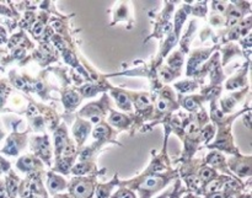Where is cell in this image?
<instances>
[{
	"instance_id": "cell-1",
	"label": "cell",
	"mask_w": 252,
	"mask_h": 198,
	"mask_svg": "<svg viewBox=\"0 0 252 198\" xmlns=\"http://www.w3.org/2000/svg\"><path fill=\"white\" fill-rule=\"evenodd\" d=\"M65 143V137H64L63 132L62 131H59L58 133L56 134V145L58 149H61L62 147H63V144Z\"/></svg>"
},
{
	"instance_id": "cell-2",
	"label": "cell",
	"mask_w": 252,
	"mask_h": 198,
	"mask_svg": "<svg viewBox=\"0 0 252 198\" xmlns=\"http://www.w3.org/2000/svg\"><path fill=\"white\" fill-rule=\"evenodd\" d=\"M64 101H65L68 105H74V103H76V101H78V96L74 93H68L65 95V98H64Z\"/></svg>"
},
{
	"instance_id": "cell-3",
	"label": "cell",
	"mask_w": 252,
	"mask_h": 198,
	"mask_svg": "<svg viewBox=\"0 0 252 198\" xmlns=\"http://www.w3.org/2000/svg\"><path fill=\"white\" fill-rule=\"evenodd\" d=\"M42 32H43V26H42V24H39V22H36V24L33 25V27H32V33L36 37H38L41 36Z\"/></svg>"
},
{
	"instance_id": "cell-4",
	"label": "cell",
	"mask_w": 252,
	"mask_h": 198,
	"mask_svg": "<svg viewBox=\"0 0 252 198\" xmlns=\"http://www.w3.org/2000/svg\"><path fill=\"white\" fill-rule=\"evenodd\" d=\"M208 162L213 165H218L223 162V158H221L219 154H212L211 157L208 158Z\"/></svg>"
},
{
	"instance_id": "cell-5",
	"label": "cell",
	"mask_w": 252,
	"mask_h": 198,
	"mask_svg": "<svg viewBox=\"0 0 252 198\" xmlns=\"http://www.w3.org/2000/svg\"><path fill=\"white\" fill-rule=\"evenodd\" d=\"M106 134V128L105 127H98L96 128L95 131H94V137L96 138V139H100V138L105 137Z\"/></svg>"
},
{
	"instance_id": "cell-6",
	"label": "cell",
	"mask_w": 252,
	"mask_h": 198,
	"mask_svg": "<svg viewBox=\"0 0 252 198\" xmlns=\"http://www.w3.org/2000/svg\"><path fill=\"white\" fill-rule=\"evenodd\" d=\"M85 130H86V128L84 127V126H79V127L76 128V130H74V131H75V132H74V133H75V135L79 138V139H83V138L86 135Z\"/></svg>"
},
{
	"instance_id": "cell-7",
	"label": "cell",
	"mask_w": 252,
	"mask_h": 198,
	"mask_svg": "<svg viewBox=\"0 0 252 198\" xmlns=\"http://www.w3.org/2000/svg\"><path fill=\"white\" fill-rule=\"evenodd\" d=\"M85 185L83 184H79L76 185L75 189H74V192H75V195H78V196H83V195H85Z\"/></svg>"
},
{
	"instance_id": "cell-8",
	"label": "cell",
	"mask_w": 252,
	"mask_h": 198,
	"mask_svg": "<svg viewBox=\"0 0 252 198\" xmlns=\"http://www.w3.org/2000/svg\"><path fill=\"white\" fill-rule=\"evenodd\" d=\"M186 132L189 133V134H193V135H196L197 133H198V127H197L196 125H193V123H191V125H189L187 126V128H186Z\"/></svg>"
},
{
	"instance_id": "cell-9",
	"label": "cell",
	"mask_w": 252,
	"mask_h": 198,
	"mask_svg": "<svg viewBox=\"0 0 252 198\" xmlns=\"http://www.w3.org/2000/svg\"><path fill=\"white\" fill-rule=\"evenodd\" d=\"M149 105V99H148V96H140L139 100H138V106L139 107H147V106Z\"/></svg>"
},
{
	"instance_id": "cell-10",
	"label": "cell",
	"mask_w": 252,
	"mask_h": 198,
	"mask_svg": "<svg viewBox=\"0 0 252 198\" xmlns=\"http://www.w3.org/2000/svg\"><path fill=\"white\" fill-rule=\"evenodd\" d=\"M41 152H42V154L44 155V157H47V158L49 157V148H48V142H47V139L44 140L43 143H42Z\"/></svg>"
},
{
	"instance_id": "cell-11",
	"label": "cell",
	"mask_w": 252,
	"mask_h": 198,
	"mask_svg": "<svg viewBox=\"0 0 252 198\" xmlns=\"http://www.w3.org/2000/svg\"><path fill=\"white\" fill-rule=\"evenodd\" d=\"M7 189H9L10 194H11V195L16 194L17 187H16V184H15L14 180H9V182H7Z\"/></svg>"
},
{
	"instance_id": "cell-12",
	"label": "cell",
	"mask_w": 252,
	"mask_h": 198,
	"mask_svg": "<svg viewBox=\"0 0 252 198\" xmlns=\"http://www.w3.org/2000/svg\"><path fill=\"white\" fill-rule=\"evenodd\" d=\"M85 170H86L85 165H84V164H79V165H76L75 167H74L73 172H74V174L80 175V174H84V172H85Z\"/></svg>"
},
{
	"instance_id": "cell-13",
	"label": "cell",
	"mask_w": 252,
	"mask_h": 198,
	"mask_svg": "<svg viewBox=\"0 0 252 198\" xmlns=\"http://www.w3.org/2000/svg\"><path fill=\"white\" fill-rule=\"evenodd\" d=\"M213 135V128L212 127H207L206 130L203 131V139L204 140H208L209 138Z\"/></svg>"
},
{
	"instance_id": "cell-14",
	"label": "cell",
	"mask_w": 252,
	"mask_h": 198,
	"mask_svg": "<svg viewBox=\"0 0 252 198\" xmlns=\"http://www.w3.org/2000/svg\"><path fill=\"white\" fill-rule=\"evenodd\" d=\"M157 184H158V180L154 179V177H152V179H148L147 181L144 182V187L150 189V187H154Z\"/></svg>"
},
{
	"instance_id": "cell-15",
	"label": "cell",
	"mask_w": 252,
	"mask_h": 198,
	"mask_svg": "<svg viewBox=\"0 0 252 198\" xmlns=\"http://www.w3.org/2000/svg\"><path fill=\"white\" fill-rule=\"evenodd\" d=\"M74 152H75V149H74L73 145L69 144L64 148V155H65V157H70V155L74 154Z\"/></svg>"
},
{
	"instance_id": "cell-16",
	"label": "cell",
	"mask_w": 252,
	"mask_h": 198,
	"mask_svg": "<svg viewBox=\"0 0 252 198\" xmlns=\"http://www.w3.org/2000/svg\"><path fill=\"white\" fill-rule=\"evenodd\" d=\"M181 63H182V61L179 56H176V57H174L172 59H170V64H171V66H181Z\"/></svg>"
},
{
	"instance_id": "cell-17",
	"label": "cell",
	"mask_w": 252,
	"mask_h": 198,
	"mask_svg": "<svg viewBox=\"0 0 252 198\" xmlns=\"http://www.w3.org/2000/svg\"><path fill=\"white\" fill-rule=\"evenodd\" d=\"M219 186H220V182H218V181H214V182H212V184H209V186H208V191H211V192H214V191H217V190L219 189Z\"/></svg>"
},
{
	"instance_id": "cell-18",
	"label": "cell",
	"mask_w": 252,
	"mask_h": 198,
	"mask_svg": "<svg viewBox=\"0 0 252 198\" xmlns=\"http://www.w3.org/2000/svg\"><path fill=\"white\" fill-rule=\"evenodd\" d=\"M95 91H96L95 88H94V86H91V85L84 88V94H85V95H88V96L94 95V94H95Z\"/></svg>"
},
{
	"instance_id": "cell-19",
	"label": "cell",
	"mask_w": 252,
	"mask_h": 198,
	"mask_svg": "<svg viewBox=\"0 0 252 198\" xmlns=\"http://www.w3.org/2000/svg\"><path fill=\"white\" fill-rule=\"evenodd\" d=\"M212 175H213V171H212V170H209V169H204L203 171H202V177H203L204 180L211 179Z\"/></svg>"
},
{
	"instance_id": "cell-20",
	"label": "cell",
	"mask_w": 252,
	"mask_h": 198,
	"mask_svg": "<svg viewBox=\"0 0 252 198\" xmlns=\"http://www.w3.org/2000/svg\"><path fill=\"white\" fill-rule=\"evenodd\" d=\"M111 120H112L113 123H122L125 118H123L121 115H117V113H116V115L112 116V118H111Z\"/></svg>"
},
{
	"instance_id": "cell-21",
	"label": "cell",
	"mask_w": 252,
	"mask_h": 198,
	"mask_svg": "<svg viewBox=\"0 0 252 198\" xmlns=\"http://www.w3.org/2000/svg\"><path fill=\"white\" fill-rule=\"evenodd\" d=\"M158 107H159L160 111H164L167 108V101L166 100H160L159 103H158Z\"/></svg>"
},
{
	"instance_id": "cell-22",
	"label": "cell",
	"mask_w": 252,
	"mask_h": 198,
	"mask_svg": "<svg viewBox=\"0 0 252 198\" xmlns=\"http://www.w3.org/2000/svg\"><path fill=\"white\" fill-rule=\"evenodd\" d=\"M118 101H120V102L122 103V105H127V103H128L127 96L123 95V94H121V95H118Z\"/></svg>"
},
{
	"instance_id": "cell-23",
	"label": "cell",
	"mask_w": 252,
	"mask_h": 198,
	"mask_svg": "<svg viewBox=\"0 0 252 198\" xmlns=\"http://www.w3.org/2000/svg\"><path fill=\"white\" fill-rule=\"evenodd\" d=\"M185 105H186V107H187V108H189V110H193L194 106H196V105H194L193 101L191 100V99H187L186 102H185Z\"/></svg>"
},
{
	"instance_id": "cell-24",
	"label": "cell",
	"mask_w": 252,
	"mask_h": 198,
	"mask_svg": "<svg viewBox=\"0 0 252 198\" xmlns=\"http://www.w3.org/2000/svg\"><path fill=\"white\" fill-rule=\"evenodd\" d=\"M160 75H161V78L164 79V80H170V79H171V74L166 70L161 71V73H160Z\"/></svg>"
},
{
	"instance_id": "cell-25",
	"label": "cell",
	"mask_w": 252,
	"mask_h": 198,
	"mask_svg": "<svg viewBox=\"0 0 252 198\" xmlns=\"http://www.w3.org/2000/svg\"><path fill=\"white\" fill-rule=\"evenodd\" d=\"M54 44H56V46L58 47L59 49H63V48H64V44H63V42L61 41V39H58V38H54Z\"/></svg>"
},
{
	"instance_id": "cell-26",
	"label": "cell",
	"mask_w": 252,
	"mask_h": 198,
	"mask_svg": "<svg viewBox=\"0 0 252 198\" xmlns=\"http://www.w3.org/2000/svg\"><path fill=\"white\" fill-rule=\"evenodd\" d=\"M37 113V110H36V107H34L33 105H31L30 106V108H29V116H34Z\"/></svg>"
},
{
	"instance_id": "cell-27",
	"label": "cell",
	"mask_w": 252,
	"mask_h": 198,
	"mask_svg": "<svg viewBox=\"0 0 252 198\" xmlns=\"http://www.w3.org/2000/svg\"><path fill=\"white\" fill-rule=\"evenodd\" d=\"M90 154H91V152H90V150H85V152H84L83 154H81L80 159H81V160H84V159L86 160V159H88L89 157H90Z\"/></svg>"
},
{
	"instance_id": "cell-28",
	"label": "cell",
	"mask_w": 252,
	"mask_h": 198,
	"mask_svg": "<svg viewBox=\"0 0 252 198\" xmlns=\"http://www.w3.org/2000/svg\"><path fill=\"white\" fill-rule=\"evenodd\" d=\"M233 105H234V101L231 100V99H228V100L224 102V106H225V108H230Z\"/></svg>"
},
{
	"instance_id": "cell-29",
	"label": "cell",
	"mask_w": 252,
	"mask_h": 198,
	"mask_svg": "<svg viewBox=\"0 0 252 198\" xmlns=\"http://www.w3.org/2000/svg\"><path fill=\"white\" fill-rule=\"evenodd\" d=\"M51 187H52V189H53V190L59 189V182L56 181V180H52V181H51Z\"/></svg>"
},
{
	"instance_id": "cell-30",
	"label": "cell",
	"mask_w": 252,
	"mask_h": 198,
	"mask_svg": "<svg viewBox=\"0 0 252 198\" xmlns=\"http://www.w3.org/2000/svg\"><path fill=\"white\" fill-rule=\"evenodd\" d=\"M61 167L63 170H68L69 169V162H65V160H63L61 164Z\"/></svg>"
},
{
	"instance_id": "cell-31",
	"label": "cell",
	"mask_w": 252,
	"mask_h": 198,
	"mask_svg": "<svg viewBox=\"0 0 252 198\" xmlns=\"http://www.w3.org/2000/svg\"><path fill=\"white\" fill-rule=\"evenodd\" d=\"M22 54H24V49L22 48H17L16 51H15V56L16 57H22Z\"/></svg>"
},
{
	"instance_id": "cell-32",
	"label": "cell",
	"mask_w": 252,
	"mask_h": 198,
	"mask_svg": "<svg viewBox=\"0 0 252 198\" xmlns=\"http://www.w3.org/2000/svg\"><path fill=\"white\" fill-rule=\"evenodd\" d=\"M214 115H216L217 117H218V118H221V117H223V112H221V111H219V110H216V111H214Z\"/></svg>"
},
{
	"instance_id": "cell-33",
	"label": "cell",
	"mask_w": 252,
	"mask_h": 198,
	"mask_svg": "<svg viewBox=\"0 0 252 198\" xmlns=\"http://www.w3.org/2000/svg\"><path fill=\"white\" fill-rule=\"evenodd\" d=\"M120 198H133V196L130 194H128V192H125V194L121 195Z\"/></svg>"
},
{
	"instance_id": "cell-34",
	"label": "cell",
	"mask_w": 252,
	"mask_h": 198,
	"mask_svg": "<svg viewBox=\"0 0 252 198\" xmlns=\"http://www.w3.org/2000/svg\"><path fill=\"white\" fill-rule=\"evenodd\" d=\"M162 30H164V32H169L170 30H171V24H166Z\"/></svg>"
},
{
	"instance_id": "cell-35",
	"label": "cell",
	"mask_w": 252,
	"mask_h": 198,
	"mask_svg": "<svg viewBox=\"0 0 252 198\" xmlns=\"http://www.w3.org/2000/svg\"><path fill=\"white\" fill-rule=\"evenodd\" d=\"M61 22H53V29H56V30H59L61 29Z\"/></svg>"
},
{
	"instance_id": "cell-36",
	"label": "cell",
	"mask_w": 252,
	"mask_h": 198,
	"mask_svg": "<svg viewBox=\"0 0 252 198\" xmlns=\"http://www.w3.org/2000/svg\"><path fill=\"white\" fill-rule=\"evenodd\" d=\"M0 198H7L6 197V192H5L2 189H0Z\"/></svg>"
},
{
	"instance_id": "cell-37",
	"label": "cell",
	"mask_w": 252,
	"mask_h": 198,
	"mask_svg": "<svg viewBox=\"0 0 252 198\" xmlns=\"http://www.w3.org/2000/svg\"><path fill=\"white\" fill-rule=\"evenodd\" d=\"M91 121L95 123H97L98 121H100V118H98V116H93V117H91Z\"/></svg>"
},
{
	"instance_id": "cell-38",
	"label": "cell",
	"mask_w": 252,
	"mask_h": 198,
	"mask_svg": "<svg viewBox=\"0 0 252 198\" xmlns=\"http://www.w3.org/2000/svg\"><path fill=\"white\" fill-rule=\"evenodd\" d=\"M24 162H25V164H27V165H32V162H31V159H25Z\"/></svg>"
},
{
	"instance_id": "cell-39",
	"label": "cell",
	"mask_w": 252,
	"mask_h": 198,
	"mask_svg": "<svg viewBox=\"0 0 252 198\" xmlns=\"http://www.w3.org/2000/svg\"><path fill=\"white\" fill-rule=\"evenodd\" d=\"M224 9H225V6H224V5H220V4L218 5V10H219V11H223Z\"/></svg>"
},
{
	"instance_id": "cell-40",
	"label": "cell",
	"mask_w": 252,
	"mask_h": 198,
	"mask_svg": "<svg viewBox=\"0 0 252 198\" xmlns=\"http://www.w3.org/2000/svg\"><path fill=\"white\" fill-rule=\"evenodd\" d=\"M236 22V19H230L229 20V25H234Z\"/></svg>"
},
{
	"instance_id": "cell-41",
	"label": "cell",
	"mask_w": 252,
	"mask_h": 198,
	"mask_svg": "<svg viewBox=\"0 0 252 198\" xmlns=\"http://www.w3.org/2000/svg\"><path fill=\"white\" fill-rule=\"evenodd\" d=\"M212 198H223V195H216V196H213Z\"/></svg>"
}]
</instances>
